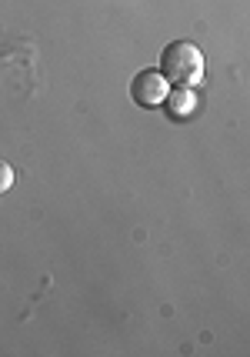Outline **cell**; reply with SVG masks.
<instances>
[{
  "instance_id": "cell-3",
  "label": "cell",
  "mask_w": 250,
  "mask_h": 357,
  "mask_svg": "<svg viewBox=\"0 0 250 357\" xmlns=\"http://www.w3.org/2000/svg\"><path fill=\"white\" fill-rule=\"evenodd\" d=\"M164 107H167L171 117L184 121V117H190V114L197 110V97H194L190 87H173V91H167V97H164Z\"/></svg>"
},
{
  "instance_id": "cell-2",
  "label": "cell",
  "mask_w": 250,
  "mask_h": 357,
  "mask_svg": "<svg viewBox=\"0 0 250 357\" xmlns=\"http://www.w3.org/2000/svg\"><path fill=\"white\" fill-rule=\"evenodd\" d=\"M167 91H171V84H167V77L160 70H141L137 77L130 80V97H134L137 107H160Z\"/></svg>"
},
{
  "instance_id": "cell-4",
  "label": "cell",
  "mask_w": 250,
  "mask_h": 357,
  "mask_svg": "<svg viewBox=\"0 0 250 357\" xmlns=\"http://www.w3.org/2000/svg\"><path fill=\"white\" fill-rule=\"evenodd\" d=\"M10 187H14V171H10V164H3V160H0V194H3V190H10Z\"/></svg>"
},
{
  "instance_id": "cell-1",
  "label": "cell",
  "mask_w": 250,
  "mask_h": 357,
  "mask_svg": "<svg viewBox=\"0 0 250 357\" xmlns=\"http://www.w3.org/2000/svg\"><path fill=\"white\" fill-rule=\"evenodd\" d=\"M167 84L173 87H197L203 80V54L190 40H173L160 50V67H157Z\"/></svg>"
}]
</instances>
